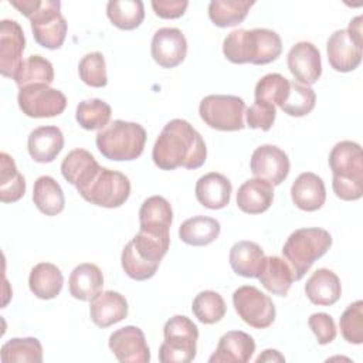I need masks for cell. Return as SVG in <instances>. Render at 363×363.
I'll use <instances>...</instances> for the list:
<instances>
[{
  "mask_svg": "<svg viewBox=\"0 0 363 363\" xmlns=\"http://www.w3.org/2000/svg\"><path fill=\"white\" fill-rule=\"evenodd\" d=\"M207 147L201 135L184 119L169 121L157 136L152 159L162 170L199 169L204 164Z\"/></svg>",
  "mask_w": 363,
  "mask_h": 363,
  "instance_id": "cell-1",
  "label": "cell"
},
{
  "mask_svg": "<svg viewBox=\"0 0 363 363\" xmlns=\"http://www.w3.org/2000/svg\"><path fill=\"white\" fill-rule=\"evenodd\" d=\"M281 52V37L269 28L234 30L223 41V54L234 64L264 65L275 61Z\"/></svg>",
  "mask_w": 363,
  "mask_h": 363,
  "instance_id": "cell-2",
  "label": "cell"
},
{
  "mask_svg": "<svg viewBox=\"0 0 363 363\" xmlns=\"http://www.w3.org/2000/svg\"><path fill=\"white\" fill-rule=\"evenodd\" d=\"M10 4L30 20L38 45L57 50L64 44L68 24L61 14L58 0H10Z\"/></svg>",
  "mask_w": 363,
  "mask_h": 363,
  "instance_id": "cell-3",
  "label": "cell"
},
{
  "mask_svg": "<svg viewBox=\"0 0 363 363\" xmlns=\"http://www.w3.org/2000/svg\"><path fill=\"white\" fill-rule=\"evenodd\" d=\"M329 167L333 173L332 189L346 201L359 200L363 194V153L359 143L342 140L329 153Z\"/></svg>",
  "mask_w": 363,
  "mask_h": 363,
  "instance_id": "cell-4",
  "label": "cell"
},
{
  "mask_svg": "<svg viewBox=\"0 0 363 363\" xmlns=\"http://www.w3.org/2000/svg\"><path fill=\"white\" fill-rule=\"evenodd\" d=\"M330 245L332 235L323 228L308 227L295 230L282 247V255L292 269L294 281L302 279L313 262L328 252Z\"/></svg>",
  "mask_w": 363,
  "mask_h": 363,
  "instance_id": "cell-5",
  "label": "cell"
},
{
  "mask_svg": "<svg viewBox=\"0 0 363 363\" xmlns=\"http://www.w3.org/2000/svg\"><path fill=\"white\" fill-rule=\"evenodd\" d=\"M95 143L101 155L109 160H135L143 152L146 130L140 123L116 119L96 133Z\"/></svg>",
  "mask_w": 363,
  "mask_h": 363,
  "instance_id": "cell-6",
  "label": "cell"
},
{
  "mask_svg": "<svg viewBox=\"0 0 363 363\" xmlns=\"http://www.w3.org/2000/svg\"><path fill=\"white\" fill-rule=\"evenodd\" d=\"M164 342L159 347L162 363H189L196 357L199 329L196 323L184 316L170 318L163 328Z\"/></svg>",
  "mask_w": 363,
  "mask_h": 363,
  "instance_id": "cell-7",
  "label": "cell"
},
{
  "mask_svg": "<svg viewBox=\"0 0 363 363\" xmlns=\"http://www.w3.org/2000/svg\"><path fill=\"white\" fill-rule=\"evenodd\" d=\"M362 16L350 20L347 28L336 30L326 43L328 61L335 71L350 72L362 62Z\"/></svg>",
  "mask_w": 363,
  "mask_h": 363,
  "instance_id": "cell-8",
  "label": "cell"
},
{
  "mask_svg": "<svg viewBox=\"0 0 363 363\" xmlns=\"http://www.w3.org/2000/svg\"><path fill=\"white\" fill-rule=\"evenodd\" d=\"M245 111L244 99L235 95H207L199 105V113L203 122L223 132L244 129Z\"/></svg>",
  "mask_w": 363,
  "mask_h": 363,
  "instance_id": "cell-9",
  "label": "cell"
},
{
  "mask_svg": "<svg viewBox=\"0 0 363 363\" xmlns=\"http://www.w3.org/2000/svg\"><path fill=\"white\" fill-rule=\"evenodd\" d=\"M79 194L91 204L116 208L129 199L130 182L123 173L101 166L94 180Z\"/></svg>",
  "mask_w": 363,
  "mask_h": 363,
  "instance_id": "cell-10",
  "label": "cell"
},
{
  "mask_svg": "<svg viewBox=\"0 0 363 363\" xmlns=\"http://www.w3.org/2000/svg\"><path fill=\"white\" fill-rule=\"evenodd\" d=\"M233 305L238 316L255 329H265L275 320L272 299L252 285H244L234 291Z\"/></svg>",
  "mask_w": 363,
  "mask_h": 363,
  "instance_id": "cell-11",
  "label": "cell"
},
{
  "mask_svg": "<svg viewBox=\"0 0 363 363\" xmlns=\"http://www.w3.org/2000/svg\"><path fill=\"white\" fill-rule=\"evenodd\" d=\"M17 102L24 115L30 118H52L64 112L65 95L45 84H34L20 88Z\"/></svg>",
  "mask_w": 363,
  "mask_h": 363,
  "instance_id": "cell-12",
  "label": "cell"
},
{
  "mask_svg": "<svg viewBox=\"0 0 363 363\" xmlns=\"http://www.w3.org/2000/svg\"><path fill=\"white\" fill-rule=\"evenodd\" d=\"M251 172L255 177L268 182L271 186L281 184L289 173L288 155L275 145H261L251 156Z\"/></svg>",
  "mask_w": 363,
  "mask_h": 363,
  "instance_id": "cell-13",
  "label": "cell"
},
{
  "mask_svg": "<svg viewBox=\"0 0 363 363\" xmlns=\"http://www.w3.org/2000/svg\"><path fill=\"white\" fill-rule=\"evenodd\" d=\"M109 349L122 363H147L150 350L145 333L138 326H123L109 336Z\"/></svg>",
  "mask_w": 363,
  "mask_h": 363,
  "instance_id": "cell-14",
  "label": "cell"
},
{
  "mask_svg": "<svg viewBox=\"0 0 363 363\" xmlns=\"http://www.w3.org/2000/svg\"><path fill=\"white\" fill-rule=\"evenodd\" d=\"M26 48V37L21 26L16 20H1L0 23V72L3 77L14 78Z\"/></svg>",
  "mask_w": 363,
  "mask_h": 363,
  "instance_id": "cell-15",
  "label": "cell"
},
{
  "mask_svg": "<svg viewBox=\"0 0 363 363\" xmlns=\"http://www.w3.org/2000/svg\"><path fill=\"white\" fill-rule=\"evenodd\" d=\"M150 52L156 64L163 68H174L182 64L187 54L184 34L174 27L159 28L152 38Z\"/></svg>",
  "mask_w": 363,
  "mask_h": 363,
  "instance_id": "cell-16",
  "label": "cell"
},
{
  "mask_svg": "<svg viewBox=\"0 0 363 363\" xmlns=\"http://www.w3.org/2000/svg\"><path fill=\"white\" fill-rule=\"evenodd\" d=\"M286 64L296 82L302 85L311 86L322 74L320 52L309 41H299L292 45L286 57Z\"/></svg>",
  "mask_w": 363,
  "mask_h": 363,
  "instance_id": "cell-17",
  "label": "cell"
},
{
  "mask_svg": "<svg viewBox=\"0 0 363 363\" xmlns=\"http://www.w3.org/2000/svg\"><path fill=\"white\" fill-rule=\"evenodd\" d=\"M255 352L252 336L241 330L224 333L217 345L216 352L210 356V363H247Z\"/></svg>",
  "mask_w": 363,
  "mask_h": 363,
  "instance_id": "cell-18",
  "label": "cell"
},
{
  "mask_svg": "<svg viewBox=\"0 0 363 363\" xmlns=\"http://www.w3.org/2000/svg\"><path fill=\"white\" fill-rule=\"evenodd\" d=\"M101 166L96 159L85 149L71 150L61 163V173L64 179L82 191L96 176Z\"/></svg>",
  "mask_w": 363,
  "mask_h": 363,
  "instance_id": "cell-19",
  "label": "cell"
},
{
  "mask_svg": "<svg viewBox=\"0 0 363 363\" xmlns=\"http://www.w3.org/2000/svg\"><path fill=\"white\" fill-rule=\"evenodd\" d=\"M89 316L98 328H108L128 316V301L116 291H101L91 301Z\"/></svg>",
  "mask_w": 363,
  "mask_h": 363,
  "instance_id": "cell-20",
  "label": "cell"
},
{
  "mask_svg": "<svg viewBox=\"0 0 363 363\" xmlns=\"http://www.w3.org/2000/svg\"><path fill=\"white\" fill-rule=\"evenodd\" d=\"M64 147V135L58 126H38L30 132L27 149L37 163H51Z\"/></svg>",
  "mask_w": 363,
  "mask_h": 363,
  "instance_id": "cell-21",
  "label": "cell"
},
{
  "mask_svg": "<svg viewBox=\"0 0 363 363\" xmlns=\"http://www.w3.org/2000/svg\"><path fill=\"white\" fill-rule=\"evenodd\" d=\"M291 197L298 208L303 211H316L326 200L325 183L318 174L303 172L292 183Z\"/></svg>",
  "mask_w": 363,
  "mask_h": 363,
  "instance_id": "cell-22",
  "label": "cell"
},
{
  "mask_svg": "<svg viewBox=\"0 0 363 363\" xmlns=\"http://www.w3.org/2000/svg\"><path fill=\"white\" fill-rule=\"evenodd\" d=\"M231 182L221 173L210 172L196 183V199L210 210L224 208L231 199Z\"/></svg>",
  "mask_w": 363,
  "mask_h": 363,
  "instance_id": "cell-23",
  "label": "cell"
},
{
  "mask_svg": "<svg viewBox=\"0 0 363 363\" xmlns=\"http://www.w3.org/2000/svg\"><path fill=\"white\" fill-rule=\"evenodd\" d=\"M305 294L312 303L330 306L340 298V279L333 271L328 268H319L308 278L305 284Z\"/></svg>",
  "mask_w": 363,
  "mask_h": 363,
  "instance_id": "cell-24",
  "label": "cell"
},
{
  "mask_svg": "<svg viewBox=\"0 0 363 363\" xmlns=\"http://www.w3.org/2000/svg\"><path fill=\"white\" fill-rule=\"evenodd\" d=\"M274 186L268 182L254 177L245 180L237 191V206L247 214H259L267 211L274 200Z\"/></svg>",
  "mask_w": 363,
  "mask_h": 363,
  "instance_id": "cell-25",
  "label": "cell"
},
{
  "mask_svg": "<svg viewBox=\"0 0 363 363\" xmlns=\"http://www.w3.org/2000/svg\"><path fill=\"white\" fill-rule=\"evenodd\" d=\"M173 221L170 203L162 196L147 197L139 208L140 228L155 234H169Z\"/></svg>",
  "mask_w": 363,
  "mask_h": 363,
  "instance_id": "cell-26",
  "label": "cell"
},
{
  "mask_svg": "<svg viewBox=\"0 0 363 363\" xmlns=\"http://www.w3.org/2000/svg\"><path fill=\"white\" fill-rule=\"evenodd\" d=\"M230 265L237 275L245 278H258L265 254L262 248L254 241H238L230 250Z\"/></svg>",
  "mask_w": 363,
  "mask_h": 363,
  "instance_id": "cell-27",
  "label": "cell"
},
{
  "mask_svg": "<svg viewBox=\"0 0 363 363\" xmlns=\"http://www.w3.org/2000/svg\"><path fill=\"white\" fill-rule=\"evenodd\" d=\"M104 286V275L101 269L91 262L77 265L68 279L71 296L79 301H92Z\"/></svg>",
  "mask_w": 363,
  "mask_h": 363,
  "instance_id": "cell-28",
  "label": "cell"
},
{
  "mask_svg": "<svg viewBox=\"0 0 363 363\" xmlns=\"http://www.w3.org/2000/svg\"><path fill=\"white\" fill-rule=\"evenodd\" d=\"M258 279L268 292L278 296H286L294 282V274L284 258L271 255L265 257Z\"/></svg>",
  "mask_w": 363,
  "mask_h": 363,
  "instance_id": "cell-29",
  "label": "cell"
},
{
  "mask_svg": "<svg viewBox=\"0 0 363 363\" xmlns=\"http://www.w3.org/2000/svg\"><path fill=\"white\" fill-rule=\"evenodd\" d=\"M64 285L61 269L51 262L37 264L28 277L30 291L40 299H52L60 295Z\"/></svg>",
  "mask_w": 363,
  "mask_h": 363,
  "instance_id": "cell-30",
  "label": "cell"
},
{
  "mask_svg": "<svg viewBox=\"0 0 363 363\" xmlns=\"http://www.w3.org/2000/svg\"><path fill=\"white\" fill-rule=\"evenodd\" d=\"M220 223L207 216H194L187 218L179 227V237L183 242L193 247H204L216 241L220 235Z\"/></svg>",
  "mask_w": 363,
  "mask_h": 363,
  "instance_id": "cell-31",
  "label": "cell"
},
{
  "mask_svg": "<svg viewBox=\"0 0 363 363\" xmlns=\"http://www.w3.org/2000/svg\"><path fill=\"white\" fill-rule=\"evenodd\" d=\"M33 201L45 216H57L65 207V197L61 186L51 176H40L34 182Z\"/></svg>",
  "mask_w": 363,
  "mask_h": 363,
  "instance_id": "cell-32",
  "label": "cell"
},
{
  "mask_svg": "<svg viewBox=\"0 0 363 363\" xmlns=\"http://www.w3.org/2000/svg\"><path fill=\"white\" fill-rule=\"evenodd\" d=\"M26 193V179L17 170L14 159L1 152L0 155V200L3 203L18 201Z\"/></svg>",
  "mask_w": 363,
  "mask_h": 363,
  "instance_id": "cell-33",
  "label": "cell"
},
{
  "mask_svg": "<svg viewBox=\"0 0 363 363\" xmlns=\"http://www.w3.org/2000/svg\"><path fill=\"white\" fill-rule=\"evenodd\" d=\"M106 16L121 30H135L145 18V6L140 0H111L106 4Z\"/></svg>",
  "mask_w": 363,
  "mask_h": 363,
  "instance_id": "cell-34",
  "label": "cell"
},
{
  "mask_svg": "<svg viewBox=\"0 0 363 363\" xmlns=\"http://www.w3.org/2000/svg\"><path fill=\"white\" fill-rule=\"evenodd\" d=\"M252 6L248 0H211L208 17L217 27H233L244 21Z\"/></svg>",
  "mask_w": 363,
  "mask_h": 363,
  "instance_id": "cell-35",
  "label": "cell"
},
{
  "mask_svg": "<svg viewBox=\"0 0 363 363\" xmlns=\"http://www.w3.org/2000/svg\"><path fill=\"white\" fill-rule=\"evenodd\" d=\"M3 363H41L43 346L37 337H13L1 346Z\"/></svg>",
  "mask_w": 363,
  "mask_h": 363,
  "instance_id": "cell-36",
  "label": "cell"
},
{
  "mask_svg": "<svg viewBox=\"0 0 363 363\" xmlns=\"http://www.w3.org/2000/svg\"><path fill=\"white\" fill-rule=\"evenodd\" d=\"M13 79L16 81L18 88H24L34 84L50 85L54 81V68L47 58L34 54L27 57L21 62Z\"/></svg>",
  "mask_w": 363,
  "mask_h": 363,
  "instance_id": "cell-37",
  "label": "cell"
},
{
  "mask_svg": "<svg viewBox=\"0 0 363 363\" xmlns=\"http://www.w3.org/2000/svg\"><path fill=\"white\" fill-rule=\"evenodd\" d=\"M130 242L135 252L142 259L160 265L162 258L167 254L170 245V235L139 230V233L130 240Z\"/></svg>",
  "mask_w": 363,
  "mask_h": 363,
  "instance_id": "cell-38",
  "label": "cell"
},
{
  "mask_svg": "<svg viewBox=\"0 0 363 363\" xmlns=\"http://www.w3.org/2000/svg\"><path fill=\"white\" fill-rule=\"evenodd\" d=\"M112 109L105 101L99 98H92L81 101L78 104L75 111V119L79 126L86 130H101L108 125Z\"/></svg>",
  "mask_w": 363,
  "mask_h": 363,
  "instance_id": "cell-39",
  "label": "cell"
},
{
  "mask_svg": "<svg viewBox=\"0 0 363 363\" xmlns=\"http://www.w3.org/2000/svg\"><path fill=\"white\" fill-rule=\"evenodd\" d=\"M191 311L201 323L213 325L220 322L224 318L227 312V306L223 296L218 292L201 291L193 299Z\"/></svg>",
  "mask_w": 363,
  "mask_h": 363,
  "instance_id": "cell-40",
  "label": "cell"
},
{
  "mask_svg": "<svg viewBox=\"0 0 363 363\" xmlns=\"http://www.w3.org/2000/svg\"><path fill=\"white\" fill-rule=\"evenodd\" d=\"M315 104L316 94L311 86L302 85L296 81H289L288 95L279 108L289 116L301 118L311 113Z\"/></svg>",
  "mask_w": 363,
  "mask_h": 363,
  "instance_id": "cell-41",
  "label": "cell"
},
{
  "mask_svg": "<svg viewBox=\"0 0 363 363\" xmlns=\"http://www.w3.org/2000/svg\"><path fill=\"white\" fill-rule=\"evenodd\" d=\"M289 91V81L277 72L264 75L255 85L254 95L255 101H262L272 104L274 106H281Z\"/></svg>",
  "mask_w": 363,
  "mask_h": 363,
  "instance_id": "cell-42",
  "label": "cell"
},
{
  "mask_svg": "<svg viewBox=\"0 0 363 363\" xmlns=\"http://www.w3.org/2000/svg\"><path fill=\"white\" fill-rule=\"evenodd\" d=\"M78 74L84 84L94 86V88H102L108 84L106 77V65H105V57L99 51L88 52L85 54L79 64H78Z\"/></svg>",
  "mask_w": 363,
  "mask_h": 363,
  "instance_id": "cell-43",
  "label": "cell"
},
{
  "mask_svg": "<svg viewBox=\"0 0 363 363\" xmlns=\"http://www.w3.org/2000/svg\"><path fill=\"white\" fill-rule=\"evenodd\" d=\"M343 339L353 345L363 343V302L359 299L350 303L339 319Z\"/></svg>",
  "mask_w": 363,
  "mask_h": 363,
  "instance_id": "cell-44",
  "label": "cell"
},
{
  "mask_svg": "<svg viewBox=\"0 0 363 363\" xmlns=\"http://www.w3.org/2000/svg\"><path fill=\"white\" fill-rule=\"evenodd\" d=\"M121 262H122V268H123L125 274L136 281H145V279L152 278L159 268V264H152V262L142 259L135 252L130 241L122 250Z\"/></svg>",
  "mask_w": 363,
  "mask_h": 363,
  "instance_id": "cell-45",
  "label": "cell"
},
{
  "mask_svg": "<svg viewBox=\"0 0 363 363\" xmlns=\"http://www.w3.org/2000/svg\"><path fill=\"white\" fill-rule=\"evenodd\" d=\"M247 125L251 129L269 130L275 122L277 108L272 104L262 101H254V104L245 111Z\"/></svg>",
  "mask_w": 363,
  "mask_h": 363,
  "instance_id": "cell-46",
  "label": "cell"
},
{
  "mask_svg": "<svg viewBox=\"0 0 363 363\" xmlns=\"http://www.w3.org/2000/svg\"><path fill=\"white\" fill-rule=\"evenodd\" d=\"M308 325L318 339L319 345H328L336 337V325L330 315L325 312L312 313L308 319Z\"/></svg>",
  "mask_w": 363,
  "mask_h": 363,
  "instance_id": "cell-47",
  "label": "cell"
},
{
  "mask_svg": "<svg viewBox=\"0 0 363 363\" xmlns=\"http://www.w3.org/2000/svg\"><path fill=\"white\" fill-rule=\"evenodd\" d=\"M189 1L186 0H153L152 7L160 18H179L184 14Z\"/></svg>",
  "mask_w": 363,
  "mask_h": 363,
  "instance_id": "cell-48",
  "label": "cell"
},
{
  "mask_svg": "<svg viewBox=\"0 0 363 363\" xmlns=\"http://www.w3.org/2000/svg\"><path fill=\"white\" fill-rule=\"evenodd\" d=\"M255 362L257 363H261V362H285V357L278 350L267 349V350H264L262 354H259L257 357Z\"/></svg>",
  "mask_w": 363,
  "mask_h": 363,
  "instance_id": "cell-49",
  "label": "cell"
}]
</instances>
